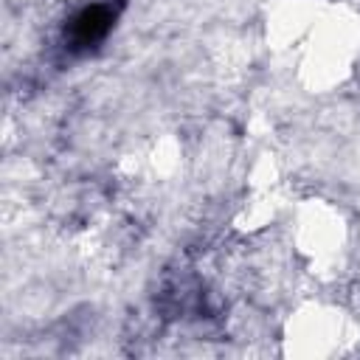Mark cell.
Here are the masks:
<instances>
[{"instance_id": "1", "label": "cell", "mask_w": 360, "mask_h": 360, "mask_svg": "<svg viewBox=\"0 0 360 360\" xmlns=\"http://www.w3.org/2000/svg\"><path fill=\"white\" fill-rule=\"evenodd\" d=\"M121 8H124L121 0H107V3L84 6V8L76 11V14L68 20V25H65V45H68L73 53H82V51L96 48V45L104 42L107 34L112 31V25H115Z\"/></svg>"}]
</instances>
